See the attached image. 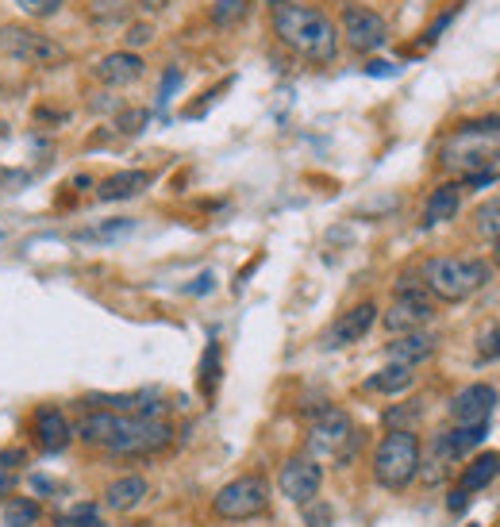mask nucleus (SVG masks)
<instances>
[{
    "label": "nucleus",
    "instance_id": "obj_43",
    "mask_svg": "<svg viewBox=\"0 0 500 527\" xmlns=\"http://www.w3.org/2000/svg\"><path fill=\"white\" fill-rule=\"evenodd\" d=\"M493 262L500 266V239H493Z\"/></svg>",
    "mask_w": 500,
    "mask_h": 527
},
{
    "label": "nucleus",
    "instance_id": "obj_42",
    "mask_svg": "<svg viewBox=\"0 0 500 527\" xmlns=\"http://www.w3.org/2000/svg\"><path fill=\"white\" fill-rule=\"evenodd\" d=\"M370 74H397V70H393V66H389V62H374V66H370Z\"/></svg>",
    "mask_w": 500,
    "mask_h": 527
},
{
    "label": "nucleus",
    "instance_id": "obj_24",
    "mask_svg": "<svg viewBox=\"0 0 500 527\" xmlns=\"http://www.w3.org/2000/svg\"><path fill=\"white\" fill-rule=\"evenodd\" d=\"M131 231H135V220H131V216H120V220H108V224H100V227L77 231V239H81V243H100V239H124Z\"/></svg>",
    "mask_w": 500,
    "mask_h": 527
},
{
    "label": "nucleus",
    "instance_id": "obj_36",
    "mask_svg": "<svg viewBox=\"0 0 500 527\" xmlns=\"http://www.w3.org/2000/svg\"><path fill=\"white\" fill-rule=\"evenodd\" d=\"M454 16H458L454 8H450V12H443V16H439V20H435V24L424 31V43H435V39H439V35H443V31L450 27V20H454Z\"/></svg>",
    "mask_w": 500,
    "mask_h": 527
},
{
    "label": "nucleus",
    "instance_id": "obj_13",
    "mask_svg": "<svg viewBox=\"0 0 500 527\" xmlns=\"http://www.w3.org/2000/svg\"><path fill=\"white\" fill-rule=\"evenodd\" d=\"M31 427H35V439H39V447L47 454H58L70 447V439H74V427H70V420L62 416V408H39L35 412V420H31Z\"/></svg>",
    "mask_w": 500,
    "mask_h": 527
},
{
    "label": "nucleus",
    "instance_id": "obj_29",
    "mask_svg": "<svg viewBox=\"0 0 500 527\" xmlns=\"http://www.w3.org/2000/svg\"><path fill=\"white\" fill-rule=\"evenodd\" d=\"M420 420V404H400V408H389L385 412V424L393 427V431H412V424Z\"/></svg>",
    "mask_w": 500,
    "mask_h": 527
},
{
    "label": "nucleus",
    "instance_id": "obj_34",
    "mask_svg": "<svg viewBox=\"0 0 500 527\" xmlns=\"http://www.w3.org/2000/svg\"><path fill=\"white\" fill-rule=\"evenodd\" d=\"M462 135H500V116H481L462 124Z\"/></svg>",
    "mask_w": 500,
    "mask_h": 527
},
{
    "label": "nucleus",
    "instance_id": "obj_38",
    "mask_svg": "<svg viewBox=\"0 0 500 527\" xmlns=\"http://www.w3.org/2000/svg\"><path fill=\"white\" fill-rule=\"evenodd\" d=\"M177 81H181V74H177V70H170V74L162 77V97H158V101H162V104L170 101V93L177 89Z\"/></svg>",
    "mask_w": 500,
    "mask_h": 527
},
{
    "label": "nucleus",
    "instance_id": "obj_26",
    "mask_svg": "<svg viewBox=\"0 0 500 527\" xmlns=\"http://www.w3.org/2000/svg\"><path fill=\"white\" fill-rule=\"evenodd\" d=\"M89 16L97 27H112L127 16V0H93L89 4Z\"/></svg>",
    "mask_w": 500,
    "mask_h": 527
},
{
    "label": "nucleus",
    "instance_id": "obj_17",
    "mask_svg": "<svg viewBox=\"0 0 500 527\" xmlns=\"http://www.w3.org/2000/svg\"><path fill=\"white\" fill-rule=\"evenodd\" d=\"M435 354V335L427 331H408L389 343V362H400V366H420Z\"/></svg>",
    "mask_w": 500,
    "mask_h": 527
},
{
    "label": "nucleus",
    "instance_id": "obj_16",
    "mask_svg": "<svg viewBox=\"0 0 500 527\" xmlns=\"http://www.w3.org/2000/svg\"><path fill=\"white\" fill-rule=\"evenodd\" d=\"M458 208H462V185L458 181H447V185L431 189V197L424 204V227L447 224V220L458 216Z\"/></svg>",
    "mask_w": 500,
    "mask_h": 527
},
{
    "label": "nucleus",
    "instance_id": "obj_40",
    "mask_svg": "<svg viewBox=\"0 0 500 527\" xmlns=\"http://www.w3.org/2000/svg\"><path fill=\"white\" fill-rule=\"evenodd\" d=\"M212 281H216L212 274L197 277V285H189V293H208V289H212Z\"/></svg>",
    "mask_w": 500,
    "mask_h": 527
},
{
    "label": "nucleus",
    "instance_id": "obj_23",
    "mask_svg": "<svg viewBox=\"0 0 500 527\" xmlns=\"http://www.w3.org/2000/svg\"><path fill=\"white\" fill-rule=\"evenodd\" d=\"M197 381H200V393H204V397L216 393V385H220V343H208V347H204Z\"/></svg>",
    "mask_w": 500,
    "mask_h": 527
},
{
    "label": "nucleus",
    "instance_id": "obj_1",
    "mask_svg": "<svg viewBox=\"0 0 500 527\" xmlns=\"http://www.w3.org/2000/svg\"><path fill=\"white\" fill-rule=\"evenodd\" d=\"M77 439L108 454H158L162 447H170L174 427L154 416H124L97 408L77 424Z\"/></svg>",
    "mask_w": 500,
    "mask_h": 527
},
{
    "label": "nucleus",
    "instance_id": "obj_2",
    "mask_svg": "<svg viewBox=\"0 0 500 527\" xmlns=\"http://www.w3.org/2000/svg\"><path fill=\"white\" fill-rule=\"evenodd\" d=\"M270 24L274 35L293 54L308 58V62H335L339 54V27L327 20L324 12L304 8L293 0H270Z\"/></svg>",
    "mask_w": 500,
    "mask_h": 527
},
{
    "label": "nucleus",
    "instance_id": "obj_9",
    "mask_svg": "<svg viewBox=\"0 0 500 527\" xmlns=\"http://www.w3.org/2000/svg\"><path fill=\"white\" fill-rule=\"evenodd\" d=\"M435 320V301L427 297L424 289H400L389 312H385V327L393 335H408V331H424Z\"/></svg>",
    "mask_w": 500,
    "mask_h": 527
},
{
    "label": "nucleus",
    "instance_id": "obj_14",
    "mask_svg": "<svg viewBox=\"0 0 500 527\" xmlns=\"http://www.w3.org/2000/svg\"><path fill=\"white\" fill-rule=\"evenodd\" d=\"M93 74H97L100 85L120 89V85H131V81H139V77H143V58H139V54H131V51L104 54L97 66H93Z\"/></svg>",
    "mask_w": 500,
    "mask_h": 527
},
{
    "label": "nucleus",
    "instance_id": "obj_25",
    "mask_svg": "<svg viewBox=\"0 0 500 527\" xmlns=\"http://www.w3.org/2000/svg\"><path fill=\"white\" fill-rule=\"evenodd\" d=\"M250 0H212V24L216 27H231L239 20H247Z\"/></svg>",
    "mask_w": 500,
    "mask_h": 527
},
{
    "label": "nucleus",
    "instance_id": "obj_11",
    "mask_svg": "<svg viewBox=\"0 0 500 527\" xmlns=\"http://www.w3.org/2000/svg\"><path fill=\"white\" fill-rule=\"evenodd\" d=\"M377 324V304H354L350 312H343L331 331L324 335V347L327 351H339V347H350V343H358V339H366V331Z\"/></svg>",
    "mask_w": 500,
    "mask_h": 527
},
{
    "label": "nucleus",
    "instance_id": "obj_18",
    "mask_svg": "<svg viewBox=\"0 0 500 527\" xmlns=\"http://www.w3.org/2000/svg\"><path fill=\"white\" fill-rule=\"evenodd\" d=\"M143 501H147V477L139 474H127L104 489V508H112V512H131Z\"/></svg>",
    "mask_w": 500,
    "mask_h": 527
},
{
    "label": "nucleus",
    "instance_id": "obj_35",
    "mask_svg": "<svg viewBox=\"0 0 500 527\" xmlns=\"http://www.w3.org/2000/svg\"><path fill=\"white\" fill-rule=\"evenodd\" d=\"M150 39H154V27L150 24H131L124 35V47L131 51V47H147Z\"/></svg>",
    "mask_w": 500,
    "mask_h": 527
},
{
    "label": "nucleus",
    "instance_id": "obj_39",
    "mask_svg": "<svg viewBox=\"0 0 500 527\" xmlns=\"http://www.w3.org/2000/svg\"><path fill=\"white\" fill-rule=\"evenodd\" d=\"M466 497H470V493H462V489H454V493H450V512H466Z\"/></svg>",
    "mask_w": 500,
    "mask_h": 527
},
{
    "label": "nucleus",
    "instance_id": "obj_4",
    "mask_svg": "<svg viewBox=\"0 0 500 527\" xmlns=\"http://www.w3.org/2000/svg\"><path fill=\"white\" fill-rule=\"evenodd\" d=\"M420 474V439L412 431H389L374 451V477L381 489L400 493Z\"/></svg>",
    "mask_w": 500,
    "mask_h": 527
},
{
    "label": "nucleus",
    "instance_id": "obj_10",
    "mask_svg": "<svg viewBox=\"0 0 500 527\" xmlns=\"http://www.w3.org/2000/svg\"><path fill=\"white\" fill-rule=\"evenodd\" d=\"M320 485H324V470L312 458H289L277 474L281 497H289L293 504H312L320 497Z\"/></svg>",
    "mask_w": 500,
    "mask_h": 527
},
{
    "label": "nucleus",
    "instance_id": "obj_31",
    "mask_svg": "<svg viewBox=\"0 0 500 527\" xmlns=\"http://www.w3.org/2000/svg\"><path fill=\"white\" fill-rule=\"evenodd\" d=\"M477 358H481V362H497L500 358V324L481 331V339H477Z\"/></svg>",
    "mask_w": 500,
    "mask_h": 527
},
{
    "label": "nucleus",
    "instance_id": "obj_27",
    "mask_svg": "<svg viewBox=\"0 0 500 527\" xmlns=\"http://www.w3.org/2000/svg\"><path fill=\"white\" fill-rule=\"evenodd\" d=\"M477 235H489V239H500V197H493L489 204H481L474 216Z\"/></svg>",
    "mask_w": 500,
    "mask_h": 527
},
{
    "label": "nucleus",
    "instance_id": "obj_45",
    "mask_svg": "<svg viewBox=\"0 0 500 527\" xmlns=\"http://www.w3.org/2000/svg\"><path fill=\"white\" fill-rule=\"evenodd\" d=\"M0 239H4V231H0Z\"/></svg>",
    "mask_w": 500,
    "mask_h": 527
},
{
    "label": "nucleus",
    "instance_id": "obj_33",
    "mask_svg": "<svg viewBox=\"0 0 500 527\" xmlns=\"http://www.w3.org/2000/svg\"><path fill=\"white\" fill-rule=\"evenodd\" d=\"M335 524V512H331V504L324 501H312L304 508V527H331Z\"/></svg>",
    "mask_w": 500,
    "mask_h": 527
},
{
    "label": "nucleus",
    "instance_id": "obj_7",
    "mask_svg": "<svg viewBox=\"0 0 500 527\" xmlns=\"http://www.w3.org/2000/svg\"><path fill=\"white\" fill-rule=\"evenodd\" d=\"M0 51L16 62H27V66H58L66 51L62 43H54L50 35L35 31V27H20V24H4L0 27Z\"/></svg>",
    "mask_w": 500,
    "mask_h": 527
},
{
    "label": "nucleus",
    "instance_id": "obj_20",
    "mask_svg": "<svg viewBox=\"0 0 500 527\" xmlns=\"http://www.w3.org/2000/svg\"><path fill=\"white\" fill-rule=\"evenodd\" d=\"M147 185H150L147 170H120V174H112V177L100 181L97 197L100 201H131V197H139Z\"/></svg>",
    "mask_w": 500,
    "mask_h": 527
},
{
    "label": "nucleus",
    "instance_id": "obj_6",
    "mask_svg": "<svg viewBox=\"0 0 500 527\" xmlns=\"http://www.w3.org/2000/svg\"><path fill=\"white\" fill-rule=\"evenodd\" d=\"M270 508V489H266V477L243 474L235 481H227L224 489L212 497V512L220 520H254Z\"/></svg>",
    "mask_w": 500,
    "mask_h": 527
},
{
    "label": "nucleus",
    "instance_id": "obj_8",
    "mask_svg": "<svg viewBox=\"0 0 500 527\" xmlns=\"http://www.w3.org/2000/svg\"><path fill=\"white\" fill-rule=\"evenodd\" d=\"M339 35L347 39L350 51L374 54L389 43V24L366 4H343V20H339Z\"/></svg>",
    "mask_w": 500,
    "mask_h": 527
},
{
    "label": "nucleus",
    "instance_id": "obj_44",
    "mask_svg": "<svg viewBox=\"0 0 500 527\" xmlns=\"http://www.w3.org/2000/svg\"><path fill=\"white\" fill-rule=\"evenodd\" d=\"M127 527H139V524H127Z\"/></svg>",
    "mask_w": 500,
    "mask_h": 527
},
{
    "label": "nucleus",
    "instance_id": "obj_41",
    "mask_svg": "<svg viewBox=\"0 0 500 527\" xmlns=\"http://www.w3.org/2000/svg\"><path fill=\"white\" fill-rule=\"evenodd\" d=\"M166 4H170V0H139V8H143V12H162Z\"/></svg>",
    "mask_w": 500,
    "mask_h": 527
},
{
    "label": "nucleus",
    "instance_id": "obj_22",
    "mask_svg": "<svg viewBox=\"0 0 500 527\" xmlns=\"http://www.w3.org/2000/svg\"><path fill=\"white\" fill-rule=\"evenodd\" d=\"M4 524L8 527H35L39 524V504L27 497H8L4 501Z\"/></svg>",
    "mask_w": 500,
    "mask_h": 527
},
{
    "label": "nucleus",
    "instance_id": "obj_12",
    "mask_svg": "<svg viewBox=\"0 0 500 527\" xmlns=\"http://www.w3.org/2000/svg\"><path fill=\"white\" fill-rule=\"evenodd\" d=\"M493 408H497V389L477 381V385H466L450 401V416H454V424H489Z\"/></svg>",
    "mask_w": 500,
    "mask_h": 527
},
{
    "label": "nucleus",
    "instance_id": "obj_5",
    "mask_svg": "<svg viewBox=\"0 0 500 527\" xmlns=\"http://www.w3.org/2000/svg\"><path fill=\"white\" fill-rule=\"evenodd\" d=\"M358 447V431L350 424V416L335 404H324L312 424H308V454L312 458H331V462H347Z\"/></svg>",
    "mask_w": 500,
    "mask_h": 527
},
{
    "label": "nucleus",
    "instance_id": "obj_30",
    "mask_svg": "<svg viewBox=\"0 0 500 527\" xmlns=\"http://www.w3.org/2000/svg\"><path fill=\"white\" fill-rule=\"evenodd\" d=\"M62 4H66V0H16V8H20L24 16H31V20H50V16H58Z\"/></svg>",
    "mask_w": 500,
    "mask_h": 527
},
{
    "label": "nucleus",
    "instance_id": "obj_37",
    "mask_svg": "<svg viewBox=\"0 0 500 527\" xmlns=\"http://www.w3.org/2000/svg\"><path fill=\"white\" fill-rule=\"evenodd\" d=\"M16 493V474L12 470H0V501H8Z\"/></svg>",
    "mask_w": 500,
    "mask_h": 527
},
{
    "label": "nucleus",
    "instance_id": "obj_3",
    "mask_svg": "<svg viewBox=\"0 0 500 527\" xmlns=\"http://www.w3.org/2000/svg\"><path fill=\"white\" fill-rule=\"evenodd\" d=\"M424 281H427V293H435L439 301L458 304V301H470L477 289L489 281V266L477 262V258H431L424 266Z\"/></svg>",
    "mask_w": 500,
    "mask_h": 527
},
{
    "label": "nucleus",
    "instance_id": "obj_15",
    "mask_svg": "<svg viewBox=\"0 0 500 527\" xmlns=\"http://www.w3.org/2000/svg\"><path fill=\"white\" fill-rule=\"evenodd\" d=\"M485 431H489V424H458L454 431H443L435 439V454L447 458V462H458V458H466L474 447H481Z\"/></svg>",
    "mask_w": 500,
    "mask_h": 527
},
{
    "label": "nucleus",
    "instance_id": "obj_19",
    "mask_svg": "<svg viewBox=\"0 0 500 527\" xmlns=\"http://www.w3.org/2000/svg\"><path fill=\"white\" fill-rule=\"evenodd\" d=\"M416 381V366H400V362H389L385 370L366 377V393H381V397H397V393H408Z\"/></svg>",
    "mask_w": 500,
    "mask_h": 527
},
{
    "label": "nucleus",
    "instance_id": "obj_32",
    "mask_svg": "<svg viewBox=\"0 0 500 527\" xmlns=\"http://www.w3.org/2000/svg\"><path fill=\"white\" fill-rule=\"evenodd\" d=\"M147 120H150L147 108H127V112H120V116H116V127H120L124 135H139V131L147 127Z\"/></svg>",
    "mask_w": 500,
    "mask_h": 527
},
{
    "label": "nucleus",
    "instance_id": "obj_21",
    "mask_svg": "<svg viewBox=\"0 0 500 527\" xmlns=\"http://www.w3.org/2000/svg\"><path fill=\"white\" fill-rule=\"evenodd\" d=\"M497 474H500V454L497 451L477 454V458H470V466L458 474V489L462 493H477V489H485Z\"/></svg>",
    "mask_w": 500,
    "mask_h": 527
},
{
    "label": "nucleus",
    "instance_id": "obj_28",
    "mask_svg": "<svg viewBox=\"0 0 500 527\" xmlns=\"http://www.w3.org/2000/svg\"><path fill=\"white\" fill-rule=\"evenodd\" d=\"M54 527H104V520H100L97 504H77L74 512L58 516V520H54Z\"/></svg>",
    "mask_w": 500,
    "mask_h": 527
}]
</instances>
